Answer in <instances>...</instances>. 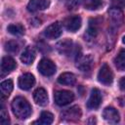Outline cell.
<instances>
[{
    "label": "cell",
    "mask_w": 125,
    "mask_h": 125,
    "mask_svg": "<svg viewBox=\"0 0 125 125\" xmlns=\"http://www.w3.org/2000/svg\"><path fill=\"white\" fill-rule=\"evenodd\" d=\"M81 22H82V21L79 16H72V17L67 18L64 21V26L68 31L75 32L80 28Z\"/></svg>",
    "instance_id": "cell-12"
},
{
    "label": "cell",
    "mask_w": 125,
    "mask_h": 125,
    "mask_svg": "<svg viewBox=\"0 0 125 125\" xmlns=\"http://www.w3.org/2000/svg\"><path fill=\"white\" fill-rule=\"evenodd\" d=\"M100 20L99 19H91L89 21V27L87 30V36L90 38H94L97 36L100 30Z\"/></svg>",
    "instance_id": "cell-18"
},
{
    "label": "cell",
    "mask_w": 125,
    "mask_h": 125,
    "mask_svg": "<svg viewBox=\"0 0 125 125\" xmlns=\"http://www.w3.org/2000/svg\"><path fill=\"white\" fill-rule=\"evenodd\" d=\"M62 33V24L59 21H56L52 24H50L44 31V35L48 39H56L60 37Z\"/></svg>",
    "instance_id": "cell-8"
},
{
    "label": "cell",
    "mask_w": 125,
    "mask_h": 125,
    "mask_svg": "<svg viewBox=\"0 0 125 125\" xmlns=\"http://www.w3.org/2000/svg\"><path fill=\"white\" fill-rule=\"evenodd\" d=\"M35 51L32 47H27L25 48V50L22 52L21 56V61L24 63V64H31L34 60H35Z\"/></svg>",
    "instance_id": "cell-17"
},
{
    "label": "cell",
    "mask_w": 125,
    "mask_h": 125,
    "mask_svg": "<svg viewBox=\"0 0 125 125\" xmlns=\"http://www.w3.org/2000/svg\"><path fill=\"white\" fill-rule=\"evenodd\" d=\"M33 99H34V102L41 106H45L48 104V94L46 90L43 88H37L34 91Z\"/></svg>",
    "instance_id": "cell-16"
},
{
    "label": "cell",
    "mask_w": 125,
    "mask_h": 125,
    "mask_svg": "<svg viewBox=\"0 0 125 125\" xmlns=\"http://www.w3.org/2000/svg\"><path fill=\"white\" fill-rule=\"evenodd\" d=\"M108 18L110 21V25L112 27H119L123 23V13L120 9L117 8H111L108 11Z\"/></svg>",
    "instance_id": "cell-6"
},
{
    "label": "cell",
    "mask_w": 125,
    "mask_h": 125,
    "mask_svg": "<svg viewBox=\"0 0 125 125\" xmlns=\"http://www.w3.org/2000/svg\"><path fill=\"white\" fill-rule=\"evenodd\" d=\"M122 42H123V44H125V36L122 38Z\"/></svg>",
    "instance_id": "cell-30"
},
{
    "label": "cell",
    "mask_w": 125,
    "mask_h": 125,
    "mask_svg": "<svg viewBox=\"0 0 125 125\" xmlns=\"http://www.w3.org/2000/svg\"><path fill=\"white\" fill-rule=\"evenodd\" d=\"M54 99H55V103L58 105L63 106V105H66V104H70L71 102H73L74 94L67 90H60L55 93Z\"/></svg>",
    "instance_id": "cell-2"
},
{
    "label": "cell",
    "mask_w": 125,
    "mask_h": 125,
    "mask_svg": "<svg viewBox=\"0 0 125 125\" xmlns=\"http://www.w3.org/2000/svg\"><path fill=\"white\" fill-rule=\"evenodd\" d=\"M20 47H21V45L19 44V42L15 41V40L9 41L5 44V50L10 53H17L20 50Z\"/></svg>",
    "instance_id": "cell-25"
},
{
    "label": "cell",
    "mask_w": 125,
    "mask_h": 125,
    "mask_svg": "<svg viewBox=\"0 0 125 125\" xmlns=\"http://www.w3.org/2000/svg\"><path fill=\"white\" fill-rule=\"evenodd\" d=\"M0 122L2 125H8L10 123V119L8 116V113L5 111V109L2 107L1 108V113H0Z\"/></svg>",
    "instance_id": "cell-26"
},
{
    "label": "cell",
    "mask_w": 125,
    "mask_h": 125,
    "mask_svg": "<svg viewBox=\"0 0 125 125\" xmlns=\"http://www.w3.org/2000/svg\"><path fill=\"white\" fill-rule=\"evenodd\" d=\"M1 91L3 94L9 96L10 93L13 91V87H14V84H13V81L11 79H8V80H5L1 83Z\"/></svg>",
    "instance_id": "cell-23"
},
{
    "label": "cell",
    "mask_w": 125,
    "mask_h": 125,
    "mask_svg": "<svg viewBox=\"0 0 125 125\" xmlns=\"http://www.w3.org/2000/svg\"><path fill=\"white\" fill-rule=\"evenodd\" d=\"M119 88L122 91H125V76L120 79V81H119Z\"/></svg>",
    "instance_id": "cell-29"
},
{
    "label": "cell",
    "mask_w": 125,
    "mask_h": 125,
    "mask_svg": "<svg viewBox=\"0 0 125 125\" xmlns=\"http://www.w3.org/2000/svg\"><path fill=\"white\" fill-rule=\"evenodd\" d=\"M81 115L82 111L78 105H73L70 108H67L64 111H62L61 114L62 118L67 121H76L81 117Z\"/></svg>",
    "instance_id": "cell-7"
},
{
    "label": "cell",
    "mask_w": 125,
    "mask_h": 125,
    "mask_svg": "<svg viewBox=\"0 0 125 125\" xmlns=\"http://www.w3.org/2000/svg\"><path fill=\"white\" fill-rule=\"evenodd\" d=\"M58 82L60 84L62 85H67V86H72L75 84L76 82V77L73 73L71 72H63L62 73L59 78H58Z\"/></svg>",
    "instance_id": "cell-19"
},
{
    "label": "cell",
    "mask_w": 125,
    "mask_h": 125,
    "mask_svg": "<svg viewBox=\"0 0 125 125\" xmlns=\"http://www.w3.org/2000/svg\"><path fill=\"white\" fill-rule=\"evenodd\" d=\"M103 117L105 121L109 122V123H117L120 119L119 113L118 111L112 107V106H107L104 109L103 111Z\"/></svg>",
    "instance_id": "cell-11"
},
{
    "label": "cell",
    "mask_w": 125,
    "mask_h": 125,
    "mask_svg": "<svg viewBox=\"0 0 125 125\" xmlns=\"http://www.w3.org/2000/svg\"><path fill=\"white\" fill-rule=\"evenodd\" d=\"M50 6L49 0H30L27 4V10L29 12H36L45 10Z\"/></svg>",
    "instance_id": "cell-14"
},
{
    "label": "cell",
    "mask_w": 125,
    "mask_h": 125,
    "mask_svg": "<svg viewBox=\"0 0 125 125\" xmlns=\"http://www.w3.org/2000/svg\"><path fill=\"white\" fill-rule=\"evenodd\" d=\"M38 70L41 74H43L44 76H51L53 74H55L56 72V65L55 63L48 60V59H42L39 63H38Z\"/></svg>",
    "instance_id": "cell-5"
},
{
    "label": "cell",
    "mask_w": 125,
    "mask_h": 125,
    "mask_svg": "<svg viewBox=\"0 0 125 125\" xmlns=\"http://www.w3.org/2000/svg\"><path fill=\"white\" fill-rule=\"evenodd\" d=\"M94 63V59L91 55H80L76 58L75 65L81 71H89Z\"/></svg>",
    "instance_id": "cell-4"
},
{
    "label": "cell",
    "mask_w": 125,
    "mask_h": 125,
    "mask_svg": "<svg viewBox=\"0 0 125 125\" xmlns=\"http://www.w3.org/2000/svg\"><path fill=\"white\" fill-rule=\"evenodd\" d=\"M12 109L14 114L20 119H25L31 114V105L22 97H17L13 100Z\"/></svg>",
    "instance_id": "cell-1"
},
{
    "label": "cell",
    "mask_w": 125,
    "mask_h": 125,
    "mask_svg": "<svg viewBox=\"0 0 125 125\" xmlns=\"http://www.w3.org/2000/svg\"><path fill=\"white\" fill-rule=\"evenodd\" d=\"M7 30L9 33H11L13 35H22L24 33V27L20 23L10 24L7 27Z\"/></svg>",
    "instance_id": "cell-21"
},
{
    "label": "cell",
    "mask_w": 125,
    "mask_h": 125,
    "mask_svg": "<svg viewBox=\"0 0 125 125\" xmlns=\"http://www.w3.org/2000/svg\"><path fill=\"white\" fill-rule=\"evenodd\" d=\"M16 66H17V64H16V62H15V60L13 58H11L9 56H6V57L2 58V61H1V72H2V75L11 72L12 70H14L16 68Z\"/></svg>",
    "instance_id": "cell-15"
},
{
    "label": "cell",
    "mask_w": 125,
    "mask_h": 125,
    "mask_svg": "<svg viewBox=\"0 0 125 125\" xmlns=\"http://www.w3.org/2000/svg\"><path fill=\"white\" fill-rule=\"evenodd\" d=\"M111 7L121 10V9L125 8V0H112L111 1Z\"/></svg>",
    "instance_id": "cell-28"
},
{
    "label": "cell",
    "mask_w": 125,
    "mask_h": 125,
    "mask_svg": "<svg viewBox=\"0 0 125 125\" xmlns=\"http://www.w3.org/2000/svg\"><path fill=\"white\" fill-rule=\"evenodd\" d=\"M53 120H54V115L49 111H43L40 115V123L41 124L50 125V124H52Z\"/></svg>",
    "instance_id": "cell-24"
},
{
    "label": "cell",
    "mask_w": 125,
    "mask_h": 125,
    "mask_svg": "<svg viewBox=\"0 0 125 125\" xmlns=\"http://www.w3.org/2000/svg\"><path fill=\"white\" fill-rule=\"evenodd\" d=\"M98 80L100 83L104 85H110L113 81V73L110 69V67L104 63L102 65V67L99 70L98 73Z\"/></svg>",
    "instance_id": "cell-3"
},
{
    "label": "cell",
    "mask_w": 125,
    "mask_h": 125,
    "mask_svg": "<svg viewBox=\"0 0 125 125\" xmlns=\"http://www.w3.org/2000/svg\"><path fill=\"white\" fill-rule=\"evenodd\" d=\"M80 4V0H68L66 3V7L68 10H75L78 8Z\"/></svg>",
    "instance_id": "cell-27"
},
{
    "label": "cell",
    "mask_w": 125,
    "mask_h": 125,
    "mask_svg": "<svg viewBox=\"0 0 125 125\" xmlns=\"http://www.w3.org/2000/svg\"><path fill=\"white\" fill-rule=\"evenodd\" d=\"M101 104H102V94L99 89L94 88L87 102V107L90 109H97L101 105Z\"/></svg>",
    "instance_id": "cell-10"
},
{
    "label": "cell",
    "mask_w": 125,
    "mask_h": 125,
    "mask_svg": "<svg viewBox=\"0 0 125 125\" xmlns=\"http://www.w3.org/2000/svg\"><path fill=\"white\" fill-rule=\"evenodd\" d=\"M114 64L120 71H125V49L121 50L114 59Z\"/></svg>",
    "instance_id": "cell-20"
},
{
    "label": "cell",
    "mask_w": 125,
    "mask_h": 125,
    "mask_svg": "<svg viewBox=\"0 0 125 125\" xmlns=\"http://www.w3.org/2000/svg\"><path fill=\"white\" fill-rule=\"evenodd\" d=\"M35 84V78L31 73H23L19 77L18 85L21 90H29Z\"/></svg>",
    "instance_id": "cell-9"
},
{
    "label": "cell",
    "mask_w": 125,
    "mask_h": 125,
    "mask_svg": "<svg viewBox=\"0 0 125 125\" xmlns=\"http://www.w3.org/2000/svg\"><path fill=\"white\" fill-rule=\"evenodd\" d=\"M56 47H57V50L59 51L60 54L64 55V56H69L72 52V49H73V42L70 39L66 38V39L60 41Z\"/></svg>",
    "instance_id": "cell-13"
},
{
    "label": "cell",
    "mask_w": 125,
    "mask_h": 125,
    "mask_svg": "<svg viewBox=\"0 0 125 125\" xmlns=\"http://www.w3.org/2000/svg\"><path fill=\"white\" fill-rule=\"evenodd\" d=\"M82 2L87 10H97L102 6V0H82Z\"/></svg>",
    "instance_id": "cell-22"
}]
</instances>
